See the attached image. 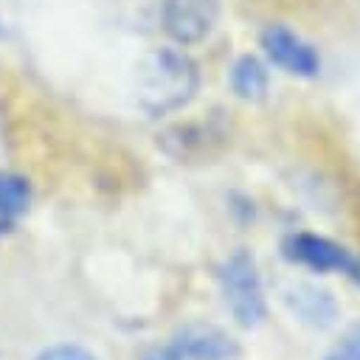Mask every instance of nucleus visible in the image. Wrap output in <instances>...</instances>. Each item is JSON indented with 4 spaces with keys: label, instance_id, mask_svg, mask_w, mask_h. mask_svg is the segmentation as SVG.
Listing matches in <instances>:
<instances>
[{
    "label": "nucleus",
    "instance_id": "obj_5",
    "mask_svg": "<svg viewBox=\"0 0 360 360\" xmlns=\"http://www.w3.org/2000/svg\"><path fill=\"white\" fill-rule=\"evenodd\" d=\"M262 48H264L267 59L290 76L315 79L321 73L318 51L287 25H267L262 31Z\"/></svg>",
    "mask_w": 360,
    "mask_h": 360
},
{
    "label": "nucleus",
    "instance_id": "obj_7",
    "mask_svg": "<svg viewBox=\"0 0 360 360\" xmlns=\"http://www.w3.org/2000/svg\"><path fill=\"white\" fill-rule=\"evenodd\" d=\"M172 346L183 360H242V346L219 326L191 321L174 332Z\"/></svg>",
    "mask_w": 360,
    "mask_h": 360
},
{
    "label": "nucleus",
    "instance_id": "obj_2",
    "mask_svg": "<svg viewBox=\"0 0 360 360\" xmlns=\"http://www.w3.org/2000/svg\"><path fill=\"white\" fill-rule=\"evenodd\" d=\"M217 281H219V292L228 312L242 329H256L264 323L267 298H264L262 276L250 250L239 248L228 259H222V264L217 267Z\"/></svg>",
    "mask_w": 360,
    "mask_h": 360
},
{
    "label": "nucleus",
    "instance_id": "obj_8",
    "mask_svg": "<svg viewBox=\"0 0 360 360\" xmlns=\"http://www.w3.org/2000/svg\"><path fill=\"white\" fill-rule=\"evenodd\" d=\"M225 129L217 127L214 121L205 124H174L160 135V146L174 158V160H191V158H211L222 141H225Z\"/></svg>",
    "mask_w": 360,
    "mask_h": 360
},
{
    "label": "nucleus",
    "instance_id": "obj_10",
    "mask_svg": "<svg viewBox=\"0 0 360 360\" xmlns=\"http://www.w3.org/2000/svg\"><path fill=\"white\" fill-rule=\"evenodd\" d=\"M31 202V186L14 172H0V219L14 222Z\"/></svg>",
    "mask_w": 360,
    "mask_h": 360
},
{
    "label": "nucleus",
    "instance_id": "obj_12",
    "mask_svg": "<svg viewBox=\"0 0 360 360\" xmlns=\"http://www.w3.org/2000/svg\"><path fill=\"white\" fill-rule=\"evenodd\" d=\"M326 360H360V323H354L340 343L326 354Z\"/></svg>",
    "mask_w": 360,
    "mask_h": 360
},
{
    "label": "nucleus",
    "instance_id": "obj_13",
    "mask_svg": "<svg viewBox=\"0 0 360 360\" xmlns=\"http://www.w3.org/2000/svg\"><path fill=\"white\" fill-rule=\"evenodd\" d=\"M141 360H183V357H180V352L169 343V346H152V349H146V352L141 354Z\"/></svg>",
    "mask_w": 360,
    "mask_h": 360
},
{
    "label": "nucleus",
    "instance_id": "obj_9",
    "mask_svg": "<svg viewBox=\"0 0 360 360\" xmlns=\"http://www.w3.org/2000/svg\"><path fill=\"white\" fill-rule=\"evenodd\" d=\"M267 87H270V76L262 59L253 53H242L231 68V90L242 101H262L267 96Z\"/></svg>",
    "mask_w": 360,
    "mask_h": 360
},
{
    "label": "nucleus",
    "instance_id": "obj_11",
    "mask_svg": "<svg viewBox=\"0 0 360 360\" xmlns=\"http://www.w3.org/2000/svg\"><path fill=\"white\" fill-rule=\"evenodd\" d=\"M37 360H96V354L79 343H56V346L42 349Z\"/></svg>",
    "mask_w": 360,
    "mask_h": 360
},
{
    "label": "nucleus",
    "instance_id": "obj_6",
    "mask_svg": "<svg viewBox=\"0 0 360 360\" xmlns=\"http://www.w3.org/2000/svg\"><path fill=\"white\" fill-rule=\"evenodd\" d=\"M281 301L287 304V309L309 329L315 332H326L338 323L340 318V304L338 298L326 290L318 287L312 281H292L281 290Z\"/></svg>",
    "mask_w": 360,
    "mask_h": 360
},
{
    "label": "nucleus",
    "instance_id": "obj_1",
    "mask_svg": "<svg viewBox=\"0 0 360 360\" xmlns=\"http://www.w3.org/2000/svg\"><path fill=\"white\" fill-rule=\"evenodd\" d=\"M197 90H200L197 62L177 48H155L138 65L135 98L149 118L186 107L197 96Z\"/></svg>",
    "mask_w": 360,
    "mask_h": 360
},
{
    "label": "nucleus",
    "instance_id": "obj_14",
    "mask_svg": "<svg viewBox=\"0 0 360 360\" xmlns=\"http://www.w3.org/2000/svg\"><path fill=\"white\" fill-rule=\"evenodd\" d=\"M8 228H11V222H6V219H0V236H3V233H6Z\"/></svg>",
    "mask_w": 360,
    "mask_h": 360
},
{
    "label": "nucleus",
    "instance_id": "obj_4",
    "mask_svg": "<svg viewBox=\"0 0 360 360\" xmlns=\"http://www.w3.org/2000/svg\"><path fill=\"white\" fill-rule=\"evenodd\" d=\"M163 28L177 45H197L219 22V0H163Z\"/></svg>",
    "mask_w": 360,
    "mask_h": 360
},
{
    "label": "nucleus",
    "instance_id": "obj_3",
    "mask_svg": "<svg viewBox=\"0 0 360 360\" xmlns=\"http://www.w3.org/2000/svg\"><path fill=\"white\" fill-rule=\"evenodd\" d=\"M281 256L292 264L309 267L315 273H343L354 284H360V256H354L340 242L312 233V231H295L281 239Z\"/></svg>",
    "mask_w": 360,
    "mask_h": 360
}]
</instances>
